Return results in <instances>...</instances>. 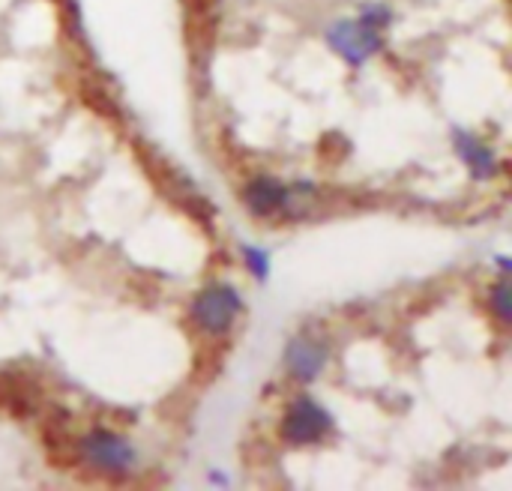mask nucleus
Listing matches in <instances>:
<instances>
[{"mask_svg": "<svg viewBox=\"0 0 512 491\" xmlns=\"http://www.w3.org/2000/svg\"><path fill=\"white\" fill-rule=\"evenodd\" d=\"M243 312V297L234 285H225V282H216L210 288H204L195 300H192V309H189V318L195 321L198 330L210 333V336H225L237 315Z\"/></svg>", "mask_w": 512, "mask_h": 491, "instance_id": "nucleus-1", "label": "nucleus"}, {"mask_svg": "<svg viewBox=\"0 0 512 491\" xmlns=\"http://www.w3.org/2000/svg\"><path fill=\"white\" fill-rule=\"evenodd\" d=\"M333 432V417L327 408H321L315 399L300 396L288 405L282 426H279V438L291 447H309L324 441Z\"/></svg>", "mask_w": 512, "mask_h": 491, "instance_id": "nucleus-2", "label": "nucleus"}, {"mask_svg": "<svg viewBox=\"0 0 512 491\" xmlns=\"http://www.w3.org/2000/svg\"><path fill=\"white\" fill-rule=\"evenodd\" d=\"M327 45L351 66H363L369 57H375L381 48H384V33L372 24H366L363 18L357 21H348V18H339L327 27L324 33Z\"/></svg>", "mask_w": 512, "mask_h": 491, "instance_id": "nucleus-3", "label": "nucleus"}, {"mask_svg": "<svg viewBox=\"0 0 512 491\" xmlns=\"http://www.w3.org/2000/svg\"><path fill=\"white\" fill-rule=\"evenodd\" d=\"M78 453H81V459H84L93 471H99V474H105V477H120V474H126V471L135 465V450H132V444H129L126 438L108 432V429H93V432H87V435L81 438V444H78Z\"/></svg>", "mask_w": 512, "mask_h": 491, "instance_id": "nucleus-4", "label": "nucleus"}, {"mask_svg": "<svg viewBox=\"0 0 512 491\" xmlns=\"http://www.w3.org/2000/svg\"><path fill=\"white\" fill-rule=\"evenodd\" d=\"M327 357H330L327 342L309 339V336H297V339H291L288 348H285V369H288V375L297 378L300 384H312V381L324 372Z\"/></svg>", "mask_w": 512, "mask_h": 491, "instance_id": "nucleus-5", "label": "nucleus"}, {"mask_svg": "<svg viewBox=\"0 0 512 491\" xmlns=\"http://www.w3.org/2000/svg\"><path fill=\"white\" fill-rule=\"evenodd\" d=\"M288 201H291V189L285 183H279L276 177H270V174H261V177L249 180L246 189H243V204L255 216L282 213V210H288Z\"/></svg>", "mask_w": 512, "mask_h": 491, "instance_id": "nucleus-6", "label": "nucleus"}, {"mask_svg": "<svg viewBox=\"0 0 512 491\" xmlns=\"http://www.w3.org/2000/svg\"><path fill=\"white\" fill-rule=\"evenodd\" d=\"M453 144H456L459 159L474 171L477 180L495 177V171H498L495 153H492L474 132H468V129H453Z\"/></svg>", "mask_w": 512, "mask_h": 491, "instance_id": "nucleus-7", "label": "nucleus"}, {"mask_svg": "<svg viewBox=\"0 0 512 491\" xmlns=\"http://www.w3.org/2000/svg\"><path fill=\"white\" fill-rule=\"evenodd\" d=\"M219 0H189V36L201 39L198 42V54L210 48L213 42V30H216V18H219Z\"/></svg>", "mask_w": 512, "mask_h": 491, "instance_id": "nucleus-8", "label": "nucleus"}, {"mask_svg": "<svg viewBox=\"0 0 512 491\" xmlns=\"http://www.w3.org/2000/svg\"><path fill=\"white\" fill-rule=\"evenodd\" d=\"M0 405L12 414H24L27 408L36 405V393L24 378L15 375H0Z\"/></svg>", "mask_w": 512, "mask_h": 491, "instance_id": "nucleus-9", "label": "nucleus"}, {"mask_svg": "<svg viewBox=\"0 0 512 491\" xmlns=\"http://www.w3.org/2000/svg\"><path fill=\"white\" fill-rule=\"evenodd\" d=\"M243 261H246L249 273L258 282H267V276H270V255L261 246H243Z\"/></svg>", "mask_w": 512, "mask_h": 491, "instance_id": "nucleus-10", "label": "nucleus"}, {"mask_svg": "<svg viewBox=\"0 0 512 491\" xmlns=\"http://www.w3.org/2000/svg\"><path fill=\"white\" fill-rule=\"evenodd\" d=\"M366 24H372V27H378V30H384L390 21H393V12L384 6V3H369V6H363V15H360Z\"/></svg>", "mask_w": 512, "mask_h": 491, "instance_id": "nucleus-11", "label": "nucleus"}, {"mask_svg": "<svg viewBox=\"0 0 512 491\" xmlns=\"http://www.w3.org/2000/svg\"><path fill=\"white\" fill-rule=\"evenodd\" d=\"M492 309L498 312L501 324H510V288H507V282H498V288L492 291Z\"/></svg>", "mask_w": 512, "mask_h": 491, "instance_id": "nucleus-12", "label": "nucleus"}]
</instances>
